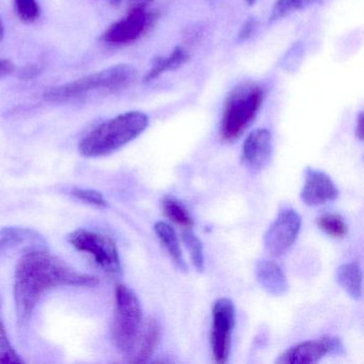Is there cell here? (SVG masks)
<instances>
[{
  "label": "cell",
  "instance_id": "25",
  "mask_svg": "<svg viewBox=\"0 0 364 364\" xmlns=\"http://www.w3.org/2000/svg\"><path fill=\"white\" fill-rule=\"evenodd\" d=\"M72 195L92 205L102 206V208L108 205L104 196L100 191H92V189L75 188L72 191Z\"/></svg>",
  "mask_w": 364,
  "mask_h": 364
},
{
  "label": "cell",
  "instance_id": "3",
  "mask_svg": "<svg viewBox=\"0 0 364 364\" xmlns=\"http://www.w3.org/2000/svg\"><path fill=\"white\" fill-rule=\"evenodd\" d=\"M149 127V117L141 112H129L102 123L80 144V154L101 157L112 154L139 137Z\"/></svg>",
  "mask_w": 364,
  "mask_h": 364
},
{
  "label": "cell",
  "instance_id": "31",
  "mask_svg": "<svg viewBox=\"0 0 364 364\" xmlns=\"http://www.w3.org/2000/svg\"><path fill=\"white\" fill-rule=\"evenodd\" d=\"M4 38V26L3 23L0 21V42L3 41Z\"/></svg>",
  "mask_w": 364,
  "mask_h": 364
},
{
  "label": "cell",
  "instance_id": "24",
  "mask_svg": "<svg viewBox=\"0 0 364 364\" xmlns=\"http://www.w3.org/2000/svg\"><path fill=\"white\" fill-rule=\"evenodd\" d=\"M14 6L18 18L25 23L35 22L41 14L37 0H14Z\"/></svg>",
  "mask_w": 364,
  "mask_h": 364
},
{
  "label": "cell",
  "instance_id": "27",
  "mask_svg": "<svg viewBox=\"0 0 364 364\" xmlns=\"http://www.w3.org/2000/svg\"><path fill=\"white\" fill-rule=\"evenodd\" d=\"M16 71V65L8 59H0V80L12 75Z\"/></svg>",
  "mask_w": 364,
  "mask_h": 364
},
{
  "label": "cell",
  "instance_id": "14",
  "mask_svg": "<svg viewBox=\"0 0 364 364\" xmlns=\"http://www.w3.org/2000/svg\"><path fill=\"white\" fill-rule=\"evenodd\" d=\"M255 276L261 287L272 296H283L289 291V282L280 267L274 262L259 259L255 264Z\"/></svg>",
  "mask_w": 364,
  "mask_h": 364
},
{
  "label": "cell",
  "instance_id": "7",
  "mask_svg": "<svg viewBox=\"0 0 364 364\" xmlns=\"http://www.w3.org/2000/svg\"><path fill=\"white\" fill-rule=\"evenodd\" d=\"M210 346L213 358L219 364L225 363L231 353L232 333L235 327V306L229 298H220L213 306Z\"/></svg>",
  "mask_w": 364,
  "mask_h": 364
},
{
  "label": "cell",
  "instance_id": "11",
  "mask_svg": "<svg viewBox=\"0 0 364 364\" xmlns=\"http://www.w3.org/2000/svg\"><path fill=\"white\" fill-rule=\"evenodd\" d=\"M300 197L306 205H321L334 201L338 197V189L328 174L310 168L306 170Z\"/></svg>",
  "mask_w": 364,
  "mask_h": 364
},
{
  "label": "cell",
  "instance_id": "13",
  "mask_svg": "<svg viewBox=\"0 0 364 364\" xmlns=\"http://www.w3.org/2000/svg\"><path fill=\"white\" fill-rule=\"evenodd\" d=\"M327 353V347L321 338L306 341L287 349L279 355L276 362L281 364L316 363Z\"/></svg>",
  "mask_w": 364,
  "mask_h": 364
},
{
  "label": "cell",
  "instance_id": "28",
  "mask_svg": "<svg viewBox=\"0 0 364 364\" xmlns=\"http://www.w3.org/2000/svg\"><path fill=\"white\" fill-rule=\"evenodd\" d=\"M131 9H146L154 0H129Z\"/></svg>",
  "mask_w": 364,
  "mask_h": 364
},
{
  "label": "cell",
  "instance_id": "23",
  "mask_svg": "<svg viewBox=\"0 0 364 364\" xmlns=\"http://www.w3.org/2000/svg\"><path fill=\"white\" fill-rule=\"evenodd\" d=\"M24 363L18 353L14 350L8 338L7 332L4 327L3 321L0 318V364Z\"/></svg>",
  "mask_w": 364,
  "mask_h": 364
},
{
  "label": "cell",
  "instance_id": "21",
  "mask_svg": "<svg viewBox=\"0 0 364 364\" xmlns=\"http://www.w3.org/2000/svg\"><path fill=\"white\" fill-rule=\"evenodd\" d=\"M318 0H277L272 7L270 21L281 20L285 16H291L300 10L306 9L310 6L316 4Z\"/></svg>",
  "mask_w": 364,
  "mask_h": 364
},
{
  "label": "cell",
  "instance_id": "19",
  "mask_svg": "<svg viewBox=\"0 0 364 364\" xmlns=\"http://www.w3.org/2000/svg\"><path fill=\"white\" fill-rule=\"evenodd\" d=\"M163 210L169 220L185 229H191L193 220L187 208L174 198H166L163 201Z\"/></svg>",
  "mask_w": 364,
  "mask_h": 364
},
{
  "label": "cell",
  "instance_id": "8",
  "mask_svg": "<svg viewBox=\"0 0 364 364\" xmlns=\"http://www.w3.org/2000/svg\"><path fill=\"white\" fill-rule=\"evenodd\" d=\"M301 228V217L293 208L283 210L264 236V244L270 255H285L297 240Z\"/></svg>",
  "mask_w": 364,
  "mask_h": 364
},
{
  "label": "cell",
  "instance_id": "5",
  "mask_svg": "<svg viewBox=\"0 0 364 364\" xmlns=\"http://www.w3.org/2000/svg\"><path fill=\"white\" fill-rule=\"evenodd\" d=\"M112 338L117 348L129 353L142 327V309L133 289L118 284L114 291Z\"/></svg>",
  "mask_w": 364,
  "mask_h": 364
},
{
  "label": "cell",
  "instance_id": "32",
  "mask_svg": "<svg viewBox=\"0 0 364 364\" xmlns=\"http://www.w3.org/2000/svg\"><path fill=\"white\" fill-rule=\"evenodd\" d=\"M109 3L114 4V5H119V4L122 3L123 0H108Z\"/></svg>",
  "mask_w": 364,
  "mask_h": 364
},
{
  "label": "cell",
  "instance_id": "10",
  "mask_svg": "<svg viewBox=\"0 0 364 364\" xmlns=\"http://www.w3.org/2000/svg\"><path fill=\"white\" fill-rule=\"evenodd\" d=\"M272 152V133L266 129H255L242 144V164L250 171H261L269 161Z\"/></svg>",
  "mask_w": 364,
  "mask_h": 364
},
{
  "label": "cell",
  "instance_id": "33",
  "mask_svg": "<svg viewBox=\"0 0 364 364\" xmlns=\"http://www.w3.org/2000/svg\"><path fill=\"white\" fill-rule=\"evenodd\" d=\"M255 1H257V0H246V3L248 4L249 6L255 5Z\"/></svg>",
  "mask_w": 364,
  "mask_h": 364
},
{
  "label": "cell",
  "instance_id": "30",
  "mask_svg": "<svg viewBox=\"0 0 364 364\" xmlns=\"http://www.w3.org/2000/svg\"><path fill=\"white\" fill-rule=\"evenodd\" d=\"M253 23L251 21L247 22V24L245 25L244 28H242V33H240V37L247 38L249 35H250L251 31H252Z\"/></svg>",
  "mask_w": 364,
  "mask_h": 364
},
{
  "label": "cell",
  "instance_id": "4",
  "mask_svg": "<svg viewBox=\"0 0 364 364\" xmlns=\"http://www.w3.org/2000/svg\"><path fill=\"white\" fill-rule=\"evenodd\" d=\"M263 89L255 82L235 87L225 99L220 123L221 139L228 144L240 139L257 118L263 105Z\"/></svg>",
  "mask_w": 364,
  "mask_h": 364
},
{
  "label": "cell",
  "instance_id": "26",
  "mask_svg": "<svg viewBox=\"0 0 364 364\" xmlns=\"http://www.w3.org/2000/svg\"><path fill=\"white\" fill-rule=\"evenodd\" d=\"M330 355H341L344 351L342 341L338 336H326L321 338Z\"/></svg>",
  "mask_w": 364,
  "mask_h": 364
},
{
  "label": "cell",
  "instance_id": "9",
  "mask_svg": "<svg viewBox=\"0 0 364 364\" xmlns=\"http://www.w3.org/2000/svg\"><path fill=\"white\" fill-rule=\"evenodd\" d=\"M154 14L146 9H131L125 18L112 24L103 35V41L110 46L134 43L148 33L154 23Z\"/></svg>",
  "mask_w": 364,
  "mask_h": 364
},
{
  "label": "cell",
  "instance_id": "18",
  "mask_svg": "<svg viewBox=\"0 0 364 364\" xmlns=\"http://www.w3.org/2000/svg\"><path fill=\"white\" fill-rule=\"evenodd\" d=\"M41 240L35 232L31 230L22 229V228H5L0 230V252H4L9 248L20 246L23 242L28 240Z\"/></svg>",
  "mask_w": 364,
  "mask_h": 364
},
{
  "label": "cell",
  "instance_id": "17",
  "mask_svg": "<svg viewBox=\"0 0 364 364\" xmlns=\"http://www.w3.org/2000/svg\"><path fill=\"white\" fill-rule=\"evenodd\" d=\"M188 52L182 46H178L172 50L169 56L159 58L155 61L154 65L146 74L144 80L152 82V80H156L159 76L163 75L166 72L173 71V70L182 67L184 63L188 61Z\"/></svg>",
  "mask_w": 364,
  "mask_h": 364
},
{
  "label": "cell",
  "instance_id": "22",
  "mask_svg": "<svg viewBox=\"0 0 364 364\" xmlns=\"http://www.w3.org/2000/svg\"><path fill=\"white\" fill-rule=\"evenodd\" d=\"M183 242H185L196 269L199 272H203L205 269V261H204L203 245L201 240L193 232L185 231L183 233Z\"/></svg>",
  "mask_w": 364,
  "mask_h": 364
},
{
  "label": "cell",
  "instance_id": "20",
  "mask_svg": "<svg viewBox=\"0 0 364 364\" xmlns=\"http://www.w3.org/2000/svg\"><path fill=\"white\" fill-rule=\"evenodd\" d=\"M316 225L330 237L344 238L348 234V227L341 215L327 213L316 218Z\"/></svg>",
  "mask_w": 364,
  "mask_h": 364
},
{
  "label": "cell",
  "instance_id": "1",
  "mask_svg": "<svg viewBox=\"0 0 364 364\" xmlns=\"http://www.w3.org/2000/svg\"><path fill=\"white\" fill-rule=\"evenodd\" d=\"M97 277L82 274L42 249L28 251L18 262L14 300L21 326L28 323L38 301L48 289L59 287H95Z\"/></svg>",
  "mask_w": 364,
  "mask_h": 364
},
{
  "label": "cell",
  "instance_id": "12",
  "mask_svg": "<svg viewBox=\"0 0 364 364\" xmlns=\"http://www.w3.org/2000/svg\"><path fill=\"white\" fill-rule=\"evenodd\" d=\"M161 323L157 319L149 318L140 329L139 334L129 353L131 355L129 361L133 363H144L149 361L161 341Z\"/></svg>",
  "mask_w": 364,
  "mask_h": 364
},
{
  "label": "cell",
  "instance_id": "6",
  "mask_svg": "<svg viewBox=\"0 0 364 364\" xmlns=\"http://www.w3.org/2000/svg\"><path fill=\"white\" fill-rule=\"evenodd\" d=\"M68 240L78 251L90 255L108 274L119 276L122 272L118 248L109 236L78 229L68 235Z\"/></svg>",
  "mask_w": 364,
  "mask_h": 364
},
{
  "label": "cell",
  "instance_id": "29",
  "mask_svg": "<svg viewBox=\"0 0 364 364\" xmlns=\"http://www.w3.org/2000/svg\"><path fill=\"white\" fill-rule=\"evenodd\" d=\"M363 123H364V116L363 112H360L359 116H358L357 125H355V135L359 138L360 140H363L364 137V129H363Z\"/></svg>",
  "mask_w": 364,
  "mask_h": 364
},
{
  "label": "cell",
  "instance_id": "2",
  "mask_svg": "<svg viewBox=\"0 0 364 364\" xmlns=\"http://www.w3.org/2000/svg\"><path fill=\"white\" fill-rule=\"evenodd\" d=\"M137 70L131 65H117L97 73L46 91L44 99L50 103L65 104L84 101L97 95L122 92L137 80Z\"/></svg>",
  "mask_w": 364,
  "mask_h": 364
},
{
  "label": "cell",
  "instance_id": "16",
  "mask_svg": "<svg viewBox=\"0 0 364 364\" xmlns=\"http://www.w3.org/2000/svg\"><path fill=\"white\" fill-rule=\"evenodd\" d=\"M154 231L167 252L169 253L174 264L182 272H186L187 265L185 263L184 257H183L182 248H181L180 242H178L173 228L168 223H164V221H159V223H155Z\"/></svg>",
  "mask_w": 364,
  "mask_h": 364
},
{
  "label": "cell",
  "instance_id": "15",
  "mask_svg": "<svg viewBox=\"0 0 364 364\" xmlns=\"http://www.w3.org/2000/svg\"><path fill=\"white\" fill-rule=\"evenodd\" d=\"M336 282L353 299L362 296V269L357 262L343 264L336 269Z\"/></svg>",
  "mask_w": 364,
  "mask_h": 364
}]
</instances>
